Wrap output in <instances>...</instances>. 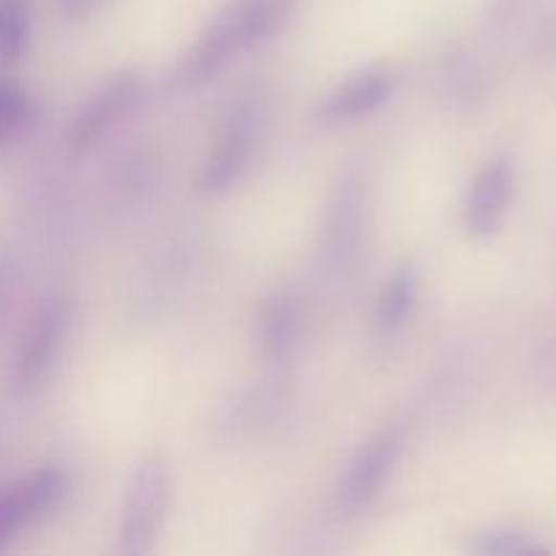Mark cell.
<instances>
[{"instance_id":"obj_4","label":"cell","mask_w":556,"mask_h":556,"mask_svg":"<svg viewBox=\"0 0 556 556\" xmlns=\"http://www.w3.org/2000/svg\"><path fill=\"white\" fill-rule=\"evenodd\" d=\"M71 331V302L65 296H52L36 307L27 320L16 345L11 380L22 394L41 389L58 369L65 340Z\"/></svg>"},{"instance_id":"obj_13","label":"cell","mask_w":556,"mask_h":556,"mask_svg":"<svg viewBox=\"0 0 556 556\" xmlns=\"http://www.w3.org/2000/svg\"><path fill=\"white\" fill-rule=\"evenodd\" d=\"M30 47V0H0V60L14 63Z\"/></svg>"},{"instance_id":"obj_14","label":"cell","mask_w":556,"mask_h":556,"mask_svg":"<svg viewBox=\"0 0 556 556\" xmlns=\"http://www.w3.org/2000/svg\"><path fill=\"white\" fill-rule=\"evenodd\" d=\"M472 552L486 556H538L552 554L554 548L543 543L538 535L521 530H508V527H497V530L478 532L472 541Z\"/></svg>"},{"instance_id":"obj_12","label":"cell","mask_w":556,"mask_h":556,"mask_svg":"<svg viewBox=\"0 0 556 556\" xmlns=\"http://www.w3.org/2000/svg\"><path fill=\"white\" fill-rule=\"evenodd\" d=\"M258 348L269 362H286L302 340V307L291 293H275L266 299L255 320Z\"/></svg>"},{"instance_id":"obj_10","label":"cell","mask_w":556,"mask_h":556,"mask_svg":"<svg viewBox=\"0 0 556 556\" xmlns=\"http://www.w3.org/2000/svg\"><path fill=\"white\" fill-rule=\"evenodd\" d=\"M396 71L391 65H369L342 79L329 96L320 98L318 117L324 123H358L372 117L396 92Z\"/></svg>"},{"instance_id":"obj_15","label":"cell","mask_w":556,"mask_h":556,"mask_svg":"<svg viewBox=\"0 0 556 556\" xmlns=\"http://www.w3.org/2000/svg\"><path fill=\"white\" fill-rule=\"evenodd\" d=\"M33 119V101L20 85L0 79V147L11 144Z\"/></svg>"},{"instance_id":"obj_16","label":"cell","mask_w":556,"mask_h":556,"mask_svg":"<svg viewBox=\"0 0 556 556\" xmlns=\"http://www.w3.org/2000/svg\"><path fill=\"white\" fill-rule=\"evenodd\" d=\"M103 5V0H58V9L68 20H85V16L96 14Z\"/></svg>"},{"instance_id":"obj_9","label":"cell","mask_w":556,"mask_h":556,"mask_svg":"<svg viewBox=\"0 0 556 556\" xmlns=\"http://www.w3.org/2000/svg\"><path fill=\"white\" fill-rule=\"evenodd\" d=\"M68 492V472L63 467H41L22 481L0 489V552L27 525L58 508Z\"/></svg>"},{"instance_id":"obj_2","label":"cell","mask_w":556,"mask_h":556,"mask_svg":"<svg viewBox=\"0 0 556 556\" xmlns=\"http://www.w3.org/2000/svg\"><path fill=\"white\" fill-rule=\"evenodd\" d=\"M174 476L163 456H147L134 470L117 525V552L144 556L155 548L172 505Z\"/></svg>"},{"instance_id":"obj_5","label":"cell","mask_w":556,"mask_h":556,"mask_svg":"<svg viewBox=\"0 0 556 556\" xmlns=\"http://www.w3.org/2000/svg\"><path fill=\"white\" fill-rule=\"evenodd\" d=\"M364 233H367V185L362 174L351 168L331 190L324 212L320 253L326 266L334 271L351 269L362 255Z\"/></svg>"},{"instance_id":"obj_7","label":"cell","mask_w":556,"mask_h":556,"mask_svg":"<svg viewBox=\"0 0 556 556\" xmlns=\"http://www.w3.org/2000/svg\"><path fill=\"white\" fill-rule=\"evenodd\" d=\"M147 92V79L139 71H123L112 79L101 81L90 96L85 98L68 125V147L85 152L106 139L119 123L130 117L141 106Z\"/></svg>"},{"instance_id":"obj_8","label":"cell","mask_w":556,"mask_h":556,"mask_svg":"<svg viewBox=\"0 0 556 556\" xmlns=\"http://www.w3.org/2000/svg\"><path fill=\"white\" fill-rule=\"evenodd\" d=\"M516 199V163L508 152L489 157L472 177L462 201V226L470 239H492L500 233Z\"/></svg>"},{"instance_id":"obj_11","label":"cell","mask_w":556,"mask_h":556,"mask_svg":"<svg viewBox=\"0 0 556 556\" xmlns=\"http://www.w3.org/2000/svg\"><path fill=\"white\" fill-rule=\"evenodd\" d=\"M421 296V275L413 264H400L380 286L372 307V329L378 340H391L410 324Z\"/></svg>"},{"instance_id":"obj_6","label":"cell","mask_w":556,"mask_h":556,"mask_svg":"<svg viewBox=\"0 0 556 556\" xmlns=\"http://www.w3.org/2000/svg\"><path fill=\"white\" fill-rule=\"evenodd\" d=\"M405 448V432L400 427H389L375 432L367 443L356 448V454L342 467L337 483V505L345 514H362L375 503L389 486L396 465Z\"/></svg>"},{"instance_id":"obj_1","label":"cell","mask_w":556,"mask_h":556,"mask_svg":"<svg viewBox=\"0 0 556 556\" xmlns=\"http://www.w3.org/2000/svg\"><path fill=\"white\" fill-rule=\"evenodd\" d=\"M299 0H228L199 33L174 68L179 87L215 79L233 60L275 38L293 16Z\"/></svg>"},{"instance_id":"obj_3","label":"cell","mask_w":556,"mask_h":556,"mask_svg":"<svg viewBox=\"0 0 556 556\" xmlns=\"http://www.w3.org/2000/svg\"><path fill=\"white\" fill-rule=\"evenodd\" d=\"M261 136V109L255 98H242L228 109L210 155L195 177V190L206 199L226 195L248 172Z\"/></svg>"}]
</instances>
